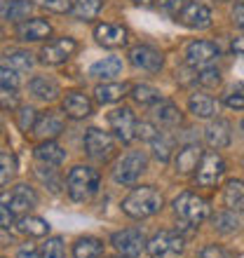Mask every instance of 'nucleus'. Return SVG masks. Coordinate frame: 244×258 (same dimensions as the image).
Here are the masks:
<instances>
[{
  "mask_svg": "<svg viewBox=\"0 0 244 258\" xmlns=\"http://www.w3.org/2000/svg\"><path fill=\"white\" fill-rule=\"evenodd\" d=\"M202 150H200V146L197 143H188V146H183L181 150H178L176 155V171L178 174H193V171H197V167H200V162H202Z\"/></svg>",
  "mask_w": 244,
  "mask_h": 258,
  "instance_id": "f3484780",
  "label": "nucleus"
},
{
  "mask_svg": "<svg viewBox=\"0 0 244 258\" xmlns=\"http://www.w3.org/2000/svg\"><path fill=\"white\" fill-rule=\"evenodd\" d=\"M42 7H47L49 12L64 14V12H73V3L71 0H40Z\"/></svg>",
  "mask_w": 244,
  "mask_h": 258,
  "instance_id": "79ce46f5",
  "label": "nucleus"
},
{
  "mask_svg": "<svg viewBox=\"0 0 244 258\" xmlns=\"http://www.w3.org/2000/svg\"><path fill=\"white\" fill-rule=\"evenodd\" d=\"M230 47H232V52H235L237 56H244V35H237V38L232 40Z\"/></svg>",
  "mask_w": 244,
  "mask_h": 258,
  "instance_id": "3c124183",
  "label": "nucleus"
},
{
  "mask_svg": "<svg viewBox=\"0 0 244 258\" xmlns=\"http://www.w3.org/2000/svg\"><path fill=\"white\" fill-rule=\"evenodd\" d=\"M35 157H38V162L47 164V167H59L64 160H66V153L61 148L59 143L54 141H42L38 148H35Z\"/></svg>",
  "mask_w": 244,
  "mask_h": 258,
  "instance_id": "5701e85b",
  "label": "nucleus"
},
{
  "mask_svg": "<svg viewBox=\"0 0 244 258\" xmlns=\"http://www.w3.org/2000/svg\"><path fill=\"white\" fill-rule=\"evenodd\" d=\"M176 21H181L183 26L188 28L202 31V28L211 26V10L207 5H202V3H188L183 7V12L176 17Z\"/></svg>",
  "mask_w": 244,
  "mask_h": 258,
  "instance_id": "4468645a",
  "label": "nucleus"
},
{
  "mask_svg": "<svg viewBox=\"0 0 244 258\" xmlns=\"http://www.w3.org/2000/svg\"><path fill=\"white\" fill-rule=\"evenodd\" d=\"M129 61L134 63L136 68H141V71L157 73L162 68L164 59L155 47H150V45H136V47L129 49Z\"/></svg>",
  "mask_w": 244,
  "mask_h": 258,
  "instance_id": "f8f14e48",
  "label": "nucleus"
},
{
  "mask_svg": "<svg viewBox=\"0 0 244 258\" xmlns=\"http://www.w3.org/2000/svg\"><path fill=\"white\" fill-rule=\"evenodd\" d=\"M12 214H14V211L10 209L7 204H3V207H0V221H3V228H5V230L12 225Z\"/></svg>",
  "mask_w": 244,
  "mask_h": 258,
  "instance_id": "8fccbe9b",
  "label": "nucleus"
},
{
  "mask_svg": "<svg viewBox=\"0 0 244 258\" xmlns=\"http://www.w3.org/2000/svg\"><path fill=\"white\" fill-rule=\"evenodd\" d=\"M223 103L228 106V108L244 110V89H242V87L230 89V92H228V94L223 96Z\"/></svg>",
  "mask_w": 244,
  "mask_h": 258,
  "instance_id": "ea45409f",
  "label": "nucleus"
},
{
  "mask_svg": "<svg viewBox=\"0 0 244 258\" xmlns=\"http://www.w3.org/2000/svg\"><path fill=\"white\" fill-rule=\"evenodd\" d=\"M218 47L209 40H193L186 47V61L190 68H207L211 61H216Z\"/></svg>",
  "mask_w": 244,
  "mask_h": 258,
  "instance_id": "9d476101",
  "label": "nucleus"
},
{
  "mask_svg": "<svg viewBox=\"0 0 244 258\" xmlns=\"http://www.w3.org/2000/svg\"><path fill=\"white\" fill-rule=\"evenodd\" d=\"M214 225L218 232H235L239 228V218L235 216V211H218L214 216Z\"/></svg>",
  "mask_w": 244,
  "mask_h": 258,
  "instance_id": "72a5a7b5",
  "label": "nucleus"
},
{
  "mask_svg": "<svg viewBox=\"0 0 244 258\" xmlns=\"http://www.w3.org/2000/svg\"><path fill=\"white\" fill-rule=\"evenodd\" d=\"M49 33H52V26L45 19H26L17 24V38L24 42L45 40V38H49Z\"/></svg>",
  "mask_w": 244,
  "mask_h": 258,
  "instance_id": "dca6fc26",
  "label": "nucleus"
},
{
  "mask_svg": "<svg viewBox=\"0 0 244 258\" xmlns=\"http://www.w3.org/2000/svg\"><path fill=\"white\" fill-rule=\"evenodd\" d=\"M108 124L110 129L115 132V136L120 139L122 143H129L136 139V127H139V122H136L134 113H132V108H115L110 110L108 115Z\"/></svg>",
  "mask_w": 244,
  "mask_h": 258,
  "instance_id": "1a4fd4ad",
  "label": "nucleus"
},
{
  "mask_svg": "<svg viewBox=\"0 0 244 258\" xmlns=\"http://www.w3.org/2000/svg\"><path fill=\"white\" fill-rule=\"evenodd\" d=\"M127 92H132V87L125 85V82L122 85L120 82H103V85H99L94 89V99L99 103H115L122 96H127Z\"/></svg>",
  "mask_w": 244,
  "mask_h": 258,
  "instance_id": "4be33fe9",
  "label": "nucleus"
},
{
  "mask_svg": "<svg viewBox=\"0 0 244 258\" xmlns=\"http://www.w3.org/2000/svg\"><path fill=\"white\" fill-rule=\"evenodd\" d=\"M78 52V42L73 38H54L49 40L45 47L40 49V61L47 63V66H59V63H66L71 56Z\"/></svg>",
  "mask_w": 244,
  "mask_h": 258,
  "instance_id": "6e6552de",
  "label": "nucleus"
},
{
  "mask_svg": "<svg viewBox=\"0 0 244 258\" xmlns=\"http://www.w3.org/2000/svg\"><path fill=\"white\" fill-rule=\"evenodd\" d=\"M174 211L181 221H186L188 225H202L211 214V207L204 197L195 195V192H181V195L174 200Z\"/></svg>",
  "mask_w": 244,
  "mask_h": 258,
  "instance_id": "7ed1b4c3",
  "label": "nucleus"
},
{
  "mask_svg": "<svg viewBox=\"0 0 244 258\" xmlns=\"http://www.w3.org/2000/svg\"><path fill=\"white\" fill-rule=\"evenodd\" d=\"M174 136L164 134V132H160V134L153 139V153H155V157L160 160V162H169L171 160V153H174Z\"/></svg>",
  "mask_w": 244,
  "mask_h": 258,
  "instance_id": "473e14b6",
  "label": "nucleus"
},
{
  "mask_svg": "<svg viewBox=\"0 0 244 258\" xmlns=\"http://www.w3.org/2000/svg\"><path fill=\"white\" fill-rule=\"evenodd\" d=\"M17 106V89L12 87H3V108H14Z\"/></svg>",
  "mask_w": 244,
  "mask_h": 258,
  "instance_id": "a18cd8bd",
  "label": "nucleus"
},
{
  "mask_svg": "<svg viewBox=\"0 0 244 258\" xmlns=\"http://www.w3.org/2000/svg\"><path fill=\"white\" fill-rule=\"evenodd\" d=\"M110 258H125V256H110Z\"/></svg>",
  "mask_w": 244,
  "mask_h": 258,
  "instance_id": "864d4df0",
  "label": "nucleus"
},
{
  "mask_svg": "<svg viewBox=\"0 0 244 258\" xmlns=\"http://www.w3.org/2000/svg\"><path fill=\"white\" fill-rule=\"evenodd\" d=\"M120 73H122L120 56H103L101 61H96L89 66V75H92V78H101V80H113V78Z\"/></svg>",
  "mask_w": 244,
  "mask_h": 258,
  "instance_id": "412c9836",
  "label": "nucleus"
},
{
  "mask_svg": "<svg viewBox=\"0 0 244 258\" xmlns=\"http://www.w3.org/2000/svg\"><path fill=\"white\" fill-rule=\"evenodd\" d=\"M61 108L71 120H85V117L92 115V101L82 92H66L64 101H61Z\"/></svg>",
  "mask_w": 244,
  "mask_h": 258,
  "instance_id": "2eb2a0df",
  "label": "nucleus"
},
{
  "mask_svg": "<svg viewBox=\"0 0 244 258\" xmlns=\"http://www.w3.org/2000/svg\"><path fill=\"white\" fill-rule=\"evenodd\" d=\"M157 5L162 10L164 14H169V17H178L183 12V7L188 5L186 0H157Z\"/></svg>",
  "mask_w": 244,
  "mask_h": 258,
  "instance_id": "a19ab883",
  "label": "nucleus"
},
{
  "mask_svg": "<svg viewBox=\"0 0 244 258\" xmlns=\"http://www.w3.org/2000/svg\"><path fill=\"white\" fill-rule=\"evenodd\" d=\"M31 10H33V3H31V0H10V3L3 5V17H5L7 21L21 24V21L31 14Z\"/></svg>",
  "mask_w": 244,
  "mask_h": 258,
  "instance_id": "cd10ccee",
  "label": "nucleus"
},
{
  "mask_svg": "<svg viewBox=\"0 0 244 258\" xmlns=\"http://www.w3.org/2000/svg\"><path fill=\"white\" fill-rule=\"evenodd\" d=\"M132 3H134V5H141V7H148L153 0H132Z\"/></svg>",
  "mask_w": 244,
  "mask_h": 258,
  "instance_id": "603ef678",
  "label": "nucleus"
},
{
  "mask_svg": "<svg viewBox=\"0 0 244 258\" xmlns=\"http://www.w3.org/2000/svg\"><path fill=\"white\" fill-rule=\"evenodd\" d=\"M94 38L99 45H103V47H125L129 40V31L125 26H120V24H99V26L94 28Z\"/></svg>",
  "mask_w": 244,
  "mask_h": 258,
  "instance_id": "ddd939ff",
  "label": "nucleus"
},
{
  "mask_svg": "<svg viewBox=\"0 0 244 258\" xmlns=\"http://www.w3.org/2000/svg\"><path fill=\"white\" fill-rule=\"evenodd\" d=\"M197 82L202 85V87H218L221 85V73H218V68H202L200 73H197Z\"/></svg>",
  "mask_w": 244,
  "mask_h": 258,
  "instance_id": "4c0bfd02",
  "label": "nucleus"
},
{
  "mask_svg": "<svg viewBox=\"0 0 244 258\" xmlns=\"http://www.w3.org/2000/svg\"><path fill=\"white\" fill-rule=\"evenodd\" d=\"M155 117L160 120V124H164V127H176V124H181V120H183L178 106H174V103H169V101H160V106L155 108Z\"/></svg>",
  "mask_w": 244,
  "mask_h": 258,
  "instance_id": "2f4dec72",
  "label": "nucleus"
},
{
  "mask_svg": "<svg viewBox=\"0 0 244 258\" xmlns=\"http://www.w3.org/2000/svg\"><path fill=\"white\" fill-rule=\"evenodd\" d=\"M61 132H64V120H61L56 113H42L33 129V134L38 136V139H42V141H52Z\"/></svg>",
  "mask_w": 244,
  "mask_h": 258,
  "instance_id": "a211bd4d",
  "label": "nucleus"
},
{
  "mask_svg": "<svg viewBox=\"0 0 244 258\" xmlns=\"http://www.w3.org/2000/svg\"><path fill=\"white\" fill-rule=\"evenodd\" d=\"M99 171L92 169V167H85V164H78L68 171L66 176V190L71 195V200L75 202H85L89 197L99 190Z\"/></svg>",
  "mask_w": 244,
  "mask_h": 258,
  "instance_id": "f03ea898",
  "label": "nucleus"
},
{
  "mask_svg": "<svg viewBox=\"0 0 244 258\" xmlns=\"http://www.w3.org/2000/svg\"><path fill=\"white\" fill-rule=\"evenodd\" d=\"M110 244L115 246V251L125 258H136L141 256L143 249H148V242L143 237L141 230L136 228H127V230H120L110 237Z\"/></svg>",
  "mask_w": 244,
  "mask_h": 258,
  "instance_id": "0eeeda50",
  "label": "nucleus"
},
{
  "mask_svg": "<svg viewBox=\"0 0 244 258\" xmlns=\"http://www.w3.org/2000/svg\"><path fill=\"white\" fill-rule=\"evenodd\" d=\"M181 249H183V237L178 232L160 230L157 235H153L148 239V249L146 251L153 258H157V256H164V253H178Z\"/></svg>",
  "mask_w": 244,
  "mask_h": 258,
  "instance_id": "9b49d317",
  "label": "nucleus"
},
{
  "mask_svg": "<svg viewBox=\"0 0 244 258\" xmlns=\"http://www.w3.org/2000/svg\"><path fill=\"white\" fill-rule=\"evenodd\" d=\"M101 253H103V242L96 237H80L73 244L75 258H101Z\"/></svg>",
  "mask_w": 244,
  "mask_h": 258,
  "instance_id": "bb28decb",
  "label": "nucleus"
},
{
  "mask_svg": "<svg viewBox=\"0 0 244 258\" xmlns=\"http://www.w3.org/2000/svg\"><path fill=\"white\" fill-rule=\"evenodd\" d=\"M101 7H103V0H75L73 17L80 21H92L99 17Z\"/></svg>",
  "mask_w": 244,
  "mask_h": 258,
  "instance_id": "7c9ffc66",
  "label": "nucleus"
},
{
  "mask_svg": "<svg viewBox=\"0 0 244 258\" xmlns=\"http://www.w3.org/2000/svg\"><path fill=\"white\" fill-rule=\"evenodd\" d=\"M35 204H38V195L33 192V188H28L26 183H21V185H17L14 192L10 195V204H7V207H10L14 214H21V211L33 209Z\"/></svg>",
  "mask_w": 244,
  "mask_h": 258,
  "instance_id": "6ab92c4d",
  "label": "nucleus"
},
{
  "mask_svg": "<svg viewBox=\"0 0 244 258\" xmlns=\"http://www.w3.org/2000/svg\"><path fill=\"white\" fill-rule=\"evenodd\" d=\"M17 228H19L24 235H28V237H45V235L49 232V223L45 221V218H40V216H24V218H19Z\"/></svg>",
  "mask_w": 244,
  "mask_h": 258,
  "instance_id": "c85d7f7f",
  "label": "nucleus"
},
{
  "mask_svg": "<svg viewBox=\"0 0 244 258\" xmlns=\"http://www.w3.org/2000/svg\"><path fill=\"white\" fill-rule=\"evenodd\" d=\"M188 108L193 115L202 117V120H209V117L216 115V103H214V99L207 94H190Z\"/></svg>",
  "mask_w": 244,
  "mask_h": 258,
  "instance_id": "a878e982",
  "label": "nucleus"
},
{
  "mask_svg": "<svg viewBox=\"0 0 244 258\" xmlns=\"http://www.w3.org/2000/svg\"><path fill=\"white\" fill-rule=\"evenodd\" d=\"M164 197L153 185H141L134 188L125 200H122V211L132 218H148L162 209Z\"/></svg>",
  "mask_w": 244,
  "mask_h": 258,
  "instance_id": "f257e3e1",
  "label": "nucleus"
},
{
  "mask_svg": "<svg viewBox=\"0 0 244 258\" xmlns=\"http://www.w3.org/2000/svg\"><path fill=\"white\" fill-rule=\"evenodd\" d=\"M28 87H31L33 96H38V99H42V101H52V99H56V94H59V85H56V80H52V78H47V75H35Z\"/></svg>",
  "mask_w": 244,
  "mask_h": 258,
  "instance_id": "b1692460",
  "label": "nucleus"
},
{
  "mask_svg": "<svg viewBox=\"0 0 244 258\" xmlns=\"http://www.w3.org/2000/svg\"><path fill=\"white\" fill-rule=\"evenodd\" d=\"M242 3H244V0H242Z\"/></svg>",
  "mask_w": 244,
  "mask_h": 258,
  "instance_id": "6e6d98bb",
  "label": "nucleus"
},
{
  "mask_svg": "<svg viewBox=\"0 0 244 258\" xmlns=\"http://www.w3.org/2000/svg\"><path fill=\"white\" fill-rule=\"evenodd\" d=\"M242 129H244V120H242Z\"/></svg>",
  "mask_w": 244,
  "mask_h": 258,
  "instance_id": "5fc2aeb1",
  "label": "nucleus"
},
{
  "mask_svg": "<svg viewBox=\"0 0 244 258\" xmlns=\"http://www.w3.org/2000/svg\"><path fill=\"white\" fill-rule=\"evenodd\" d=\"M17 258H42V256H38V249L33 244H24L17 251Z\"/></svg>",
  "mask_w": 244,
  "mask_h": 258,
  "instance_id": "09e8293b",
  "label": "nucleus"
},
{
  "mask_svg": "<svg viewBox=\"0 0 244 258\" xmlns=\"http://www.w3.org/2000/svg\"><path fill=\"white\" fill-rule=\"evenodd\" d=\"M82 146H85V153H87L92 160H99V162L110 160L113 153H115V141L110 139V134H106V132H101V129H96V127L85 132Z\"/></svg>",
  "mask_w": 244,
  "mask_h": 258,
  "instance_id": "39448f33",
  "label": "nucleus"
},
{
  "mask_svg": "<svg viewBox=\"0 0 244 258\" xmlns=\"http://www.w3.org/2000/svg\"><path fill=\"white\" fill-rule=\"evenodd\" d=\"M42 258H64V242L59 237H49L45 244H42Z\"/></svg>",
  "mask_w": 244,
  "mask_h": 258,
  "instance_id": "58836bf2",
  "label": "nucleus"
},
{
  "mask_svg": "<svg viewBox=\"0 0 244 258\" xmlns=\"http://www.w3.org/2000/svg\"><path fill=\"white\" fill-rule=\"evenodd\" d=\"M223 174H225L223 157L218 155L216 150H207L202 155V162H200V167H197V171H195L197 185H202V188H214V185L223 178Z\"/></svg>",
  "mask_w": 244,
  "mask_h": 258,
  "instance_id": "423d86ee",
  "label": "nucleus"
},
{
  "mask_svg": "<svg viewBox=\"0 0 244 258\" xmlns=\"http://www.w3.org/2000/svg\"><path fill=\"white\" fill-rule=\"evenodd\" d=\"M0 164H3V171H0V181L3 185L10 183V178L14 176V171H17V160H14L12 153H0Z\"/></svg>",
  "mask_w": 244,
  "mask_h": 258,
  "instance_id": "e433bc0d",
  "label": "nucleus"
},
{
  "mask_svg": "<svg viewBox=\"0 0 244 258\" xmlns=\"http://www.w3.org/2000/svg\"><path fill=\"white\" fill-rule=\"evenodd\" d=\"M0 75H3V87H12V89H17V85H19V78H17V68H7V66H3Z\"/></svg>",
  "mask_w": 244,
  "mask_h": 258,
  "instance_id": "c03bdc74",
  "label": "nucleus"
},
{
  "mask_svg": "<svg viewBox=\"0 0 244 258\" xmlns=\"http://www.w3.org/2000/svg\"><path fill=\"white\" fill-rule=\"evenodd\" d=\"M223 202L230 211H244V181L232 178L223 188Z\"/></svg>",
  "mask_w": 244,
  "mask_h": 258,
  "instance_id": "393cba45",
  "label": "nucleus"
},
{
  "mask_svg": "<svg viewBox=\"0 0 244 258\" xmlns=\"http://www.w3.org/2000/svg\"><path fill=\"white\" fill-rule=\"evenodd\" d=\"M146 167H148L146 155L139 153V150H132V153L122 155L115 162V167H113V181H115V183H122V185L134 183L136 178L146 171Z\"/></svg>",
  "mask_w": 244,
  "mask_h": 258,
  "instance_id": "20e7f679",
  "label": "nucleus"
},
{
  "mask_svg": "<svg viewBox=\"0 0 244 258\" xmlns=\"http://www.w3.org/2000/svg\"><path fill=\"white\" fill-rule=\"evenodd\" d=\"M7 61H10V66L17 68V71H28V68H33L35 59L31 52H24V49H17V52H10L7 54Z\"/></svg>",
  "mask_w": 244,
  "mask_h": 258,
  "instance_id": "f704fd0d",
  "label": "nucleus"
},
{
  "mask_svg": "<svg viewBox=\"0 0 244 258\" xmlns=\"http://www.w3.org/2000/svg\"><path fill=\"white\" fill-rule=\"evenodd\" d=\"M160 134L155 129V124L150 122H139V127H136V139H141V141H150L153 143V139Z\"/></svg>",
  "mask_w": 244,
  "mask_h": 258,
  "instance_id": "37998d69",
  "label": "nucleus"
},
{
  "mask_svg": "<svg viewBox=\"0 0 244 258\" xmlns=\"http://www.w3.org/2000/svg\"><path fill=\"white\" fill-rule=\"evenodd\" d=\"M35 122H38V115H35V110L31 108V106L19 108V113H17V124H19L21 132H33Z\"/></svg>",
  "mask_w": 244,
  "mask_h": 258,
  "instance_id": "c9c22d12",
  "label": "nucleus"
},
{
  "mask_svg": "<svg viewBox=\"0 0 244 258\" xmlns=\"http://www.w3.org/2000/svg\"><path fill=\"white\" fill-rule=\"evenodd\" d=\"M129 96L134 99L139 106H157V103L162 101V94H160V89L150 87V85H134Z\"/></svg>",
  "mask_w": 244,
  "mask_h": 258,
  "instance_id": "c756f323",
  "label": "nucleus"
},
{
  "mask_svg": "<svg viewBox=\"0 0 244 258\" xmlns=\"http://www.w3.org/2000/svg\"><path fill=\"white\" fill-rule=\"evenodd\" d=\"M200 258H225V251L218 244H207L200 251Z\"/></svg>",
  "mask_w": 244,
  "mask_h": 258,
  "instance_id": "49530a36",
  "label": "nucleus"
},
{
  "mask_svg": "<svg viewBox=\"0 0 244 258\" xmlns=\"http://www.w3.org/2000/svg\"><path fill=\"white\" fill-rule=\"evenodd\" d=\"M204 139L214 150H221L230 143V122L225 120H214L209 127L204 129Z\"/></svg>",
  "mask_w": 244,
  "mask_h": 258,
  "instance_id": "aec40b11",
  "label": "nucleus"
},
{
  "mask_svg": "<svg viewBox=\"0 0 244 258\" xmlns=\"http://www.w3.org/2000/svg\"><path fill=\"white\" fill-rule=\"evenodd\" d=\"M232 24L237 28H244V3L232 7Z\"/></svg>",
  "mask_w": 244,
  "mask_h": 258,
  "instance_id": "de8ad7c7",
  "label": "nucleus"
}]
</instances>
